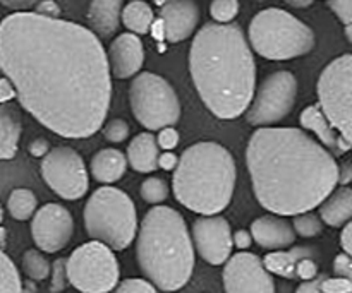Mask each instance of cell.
I'll list each match as a JSON object with an SVG mask.
<instances>
[{"label":"cell","mask_w":352,"mask_h":293,"mask_svg":"<svg viewBox=\"0 0 352 293\" xmlns=\"http://www.w3.org/2000/svg\"><path fill=\"white\" fill-rule=\"evenodd\" d=\"M306 257L316 259L318 250L309 246L292 247L291 250H274V253H268L261 259V263H263L265 270L270 274H277V277L285 278V280H294L296 266H298L299 261L306 259Z\"/></svg>","instance_id":"cell-21"},{"label":"cell","mask_w":352,"mask_h":293,"mask_svg":"<svg viewBox=\"0 0 352 293\" xmlns=\"http://www.w3.org/2000/svg\"><path fill=\"white\" fill-rule=\"evenodd\" d=\"M298 98V79L289 71H277L267 75L254 93L246 110L248 124L270 127L291 115Z\"/></svg>","instance_id":"cell-11"},{"label":"cell","mask_w":352,"mask_h":293,"mask_svg":"<svg viewBox=\"0 0 352 293\" xmlns=\"http://www.w3.org/2000/svg\"><path fill=\"white\" fill-rule=\"evenodd\" d=\"M333 274L337 278L352 280V257L347 254H337L333 259Z\"/></svg>","instance_id":"cell-40"},{"label":"cell","mask_w":352,"mask_h":293,"mask_svg":"<svg viewBox=\"0 0 352 293\" xmlns=\"http://www.w3.org/2000/svg\"><path fill=\"white\" fill-rule=\"evenodd\" d=\"M23 271L31 281H43L50 277V263L38 249L23 254Z\"/></svg>","instance_id":"cell-28"},{"label":"cell","mask_w":352,"mask_h":293,"mask_svg":"<svg viewBox=\"0 0 352 293\" xmlns=\"http://www.w3.org/2000/svg\"><path fill=\"white\" fill-rule=\"evenodd\" d=\"M67 270H65V259L55 261L50 266V293H62L67 288Z\"/></svg>","instance_id":"cell-34"},{"label":"cell","mask_w":352,"mask_h":293,"mask_svg":"<svg viewBox=\"0 0 352 293\" xmlns=\"http://www.w3.org/2000/svg\"><path fill=\"white\" fill-rule=\"evenodd\" d=\"M251 239L263 249L270 250H285L296 242V233L291 223L277 215L260 216L251 223Z\"/></svg>","instance_id":"cell-18"},{"label":"cell","mask_w":352,"mask_h":293,"mask_svg":"<svg viewBox=\"0 0 352 293\" xmlns=\"http://www.w3.org/2000/svg\"><path fill=\"white\" fill-rule=\"evenodd\" d=\"M45 184L65 201L81 199L88 192L89 177L85 160L69 146L52 148L41 161Z\"/></svg>","instance_id":"cell-12"},{"label":"cell","mask_w":352,"mask_h":293,"mask_svg":"<svg viewBox=\"0 0 352 293\" xmlns=\"http://www.w3.org/2000/svg\"><path fill=\"white\" fill-rule=\"evenodd\" d=\"M226 293H275L274 277L253 253H237L223 264Z\"/></svg>","instance_id":"cell-14"},{"label":"cell","mask_w":352,"mask_h":293,"mask_svg":"<svg viewBox=\"0 0 352 293\" xmlns=\"http://www.w3.org/2000/svg\"><path fill=\"white\" fill-rule=\"evenodd\" d=\"M320 220L332 228H340L351 222L352 216V191L349 187H340L333 191L320 204Z\"/></svg>","instance_id":"cell-24"},{"label":"cell","mask_w":352,"mask_h":293,"mask_svg":"<svg viewBox=\"0 0 352 293\" xmlns=\"http://www.w3.org/2000/svg\"><path fill=\"white\" fill-rule=\"evenodd\" d=\"M85 228L93 242L124 250L138 233V213L133 199L110 185L91 192L85 206Z\"/></svg>","instance_id":"cell-7"},{"label":"cell","mask_w":352,"mask_h":293,"mask_svg":"<svg viewBox=\"0 0 352 293\" xmlns=\"http://www.w3.org/2000/svg\"><path fill=\"white\" fill-rule=\"evenodd\" d=\"M110 75L117 79H129L141 71L144 62V48L140 36L122 33L110 43L107 54Z\"/></svg>","instance_id":"cell-17"},{"label":"cell","mask_w":352,"mask_h":293,"mask_svg":"<svg viewBox=\"0 0 352 293\" xmlns=\"http://www.w3.org/2000/svg\"><path fill=\"white\" fill-rule=\"evenodd\" d=\"M74 233L71 211L58 202H47L31 220V237L40 253L55 254L67 247Z\"/></svg>","instance_id":"cell-13"},{"label":"cell","mask_w":352,"mask_h":293,"mask_svg":"<svg viewBox=\"0 0 352 293\" xmlns=\"http://www.w3.org/2000/svg\"><path fill=\"white\" fill-rule=\"evenodd\" d=\"M31 12L38 14L41 17H48V19H60V7L52 0H45V2H36L34 9Z\"/></svg>","instance_id":"cell-41"},{"label":"cell","mask_w":352,"mask_h":293,"mask_svg":"<svg viewBox=\"0 0 352 293\" xmlns=\"http://www.w3.org/2000/svg\"><path fill=\"white\" fill-rule=\"evenodd\" d=\"M30 154L31 156H36V158H43L45 154L50 151V143H48L47 139H43V137H36L34 141H31L30 143Z\"/></svg>","instance_id":"cell-43"},{"label":"cell","mask_w":352,"mask_h":293,"mask_svg":"<svg viewBox=\"0 0 352 293\" xmlns=\"http://www.w3.org/2000/svg\"><path fill=\"white\" fill-rule=\"evenodd\" d=\"M237 167L232 153L213 141L189 146L174 168L172 189L182 206L201 216H215L230 204Z\"/></svg>","instance_id":"cell-5"},{"label":"cell","mask_w":352,"mask_h":293,"mask_svg":"<svg viewBox=\"0 0 352 293\" xmlns=\"http://www.w3.org/2000/svg\"><path fill=\"white\" fill-rule=\"evenodd\" d=\"M195 253L212 266H222L232 256V228L222 216H199L191 228Z\"/></svg>","instance_id":"cell-15"},{"label":"cell","mask_w":352,"mask_h":293,"mask_svg":"<svg viewBox=\"0 0 352 293\" xmlns=\"http://www.w3.org/2000/svg\"><path fill=\"white\" fill-rule=\"evenodd\" d=\"M91 175L100 184H113L120 180L127 170L126 154L116 148H105V150L96 151L91 158Z\"/></svg>","instance_id":"cell-23"},{"label":"cell","mask_w":352,"mask_h":293,"mask_svg":"<svg viewBox=\"0 0 352 293\" xmlns=\"http://www.w3.org/2000/svg\"><path fill=\"white\" fill-rule=\"evenodd\" d=\"M136 235V259L146 281L162 292L181 290L195 270V247L181 213L155 206L144 215Z\"/></svg>","instance_id":"cell-4"},{"label":"cell","mask_w":352,"mask_h":293,"mask_svg":"<svg viewBox=\"0 0 352 293\" xmlns=\"http://www.w3.org/2000/svg\"><path fill=\"white\" fill-rule=\"evenodd\" d=\"M110 293H158V290L150 281L141 280V278H129L117 285Z\"/></svg>","instance_id":"cell-35"},{"label":"cell","mask_w":352,"mask_h":293,"mask_svg":"<svg viewBox=\"0 0 352 293\" xmlns=\"http://www.w3.org/2000/svg\"><path fill=\"white\" fill-rule=\"evenodd\" d=\"M340 246H342L344 254L351 256L352 254V223H346L344 225L342 233H340Z\"/></svg>","instance_id":"cell-46"},{"label":"cell","mask_w":352,"mask_h":293,"mask_svg":"<svg viewBox=\"0 0 352 293\" xmlns=\"http://www.w3.org/2000/svg\"><path fill=\"white\" fill-rule=\"evenodd\" d=\"M120 0H93L88 7V30L96 38H110L117 31L122 14Z\"/></svg>","instance_id":"cell-20"},{"label":"cell","mask_w":352,"mask_h":293,"mask_svg":"<svg viewBox=\"0 0 352 293\" xmlns=\"http://www.w3.org/2000/svg\"><path fill=\"white\" fill-rule=\"evenodd\" d=\"M6 244H7V232H6V228H2V226H0V250H3Z\"/></svg>","instance_id":"cell-51"},{"label":"cell","mask_w":352,"mask_h":293,"mask_svg":"<svg viewBox=\"0 0 352 293\" xmlns=\"http://www.w3.org/2000/svg\"><path fill=\"white\" fill-rule=\"evenodd\" d=\"M0 71L19 105L57 136L86 139L105 124L112 75L102 41L86 26L10 12L0 23Z\"/></svg>","instance_id":"cell-1"},{"label":"cell","mask_w":352,"mask_h":293,"mask_svg":"<svg viewBox=\"0 0 352 293\" xmlns=\"http://www.w3.org/2000/svg\"><path fill=\"white\" fill-rule=\"evenodd\" d=\"M318 277V264L315 259L306 257V259L299 261L298 266H296V278H301L302 281H311Z\"/></svg>","instance_id":"cell-39"},{"label":"cell","mask_w":352,"mask_h":293,"mask_svg":"<svg viewBox=\"0 0 352 293\" xmlns=\"http://www.w3.org/2000/svg\"><path fill=\"white\" fill-rule=\"evenodd\" d=\"M140 194L148 204H162L164 201H167L170 189H168V184L164 178L150 177L141 184Z\"/></svg>","instance_id":"cell-30"},{"label":"cell","mask_w":352,"mask_h":293,"mask_svg":"<svg viewBox=\"0 0 352 293\" xmlns=\"http://www.w3.org/2000/svg\"><path fill=\"white\" fill-rule=\"evenodd\" d=\"M346 38L349 43H352V24L351 26H346Z\"/></svg>","instance_id":"cell-52"},{"label":"cell","mask_w":352,"mask_h":293,"mask_svg":"<svg viewBox=\"0 0 352 293\" xmlns=\"http://www.w3.org/2000/svg\"><path fill=\"white\" fill-rule=\"evenodd\" d=\"M351 178H352V167L349 161L339 165V184H342V187H349Z\"/></svg>","instance_id":"cell-49"},{"label":"cell","mask_w":352,"mask_h":293,"mask_svg":"<svg viewBox=\"0 0 352 293\" xmlns=\"http://www.w3.org/2000/svg\"><path fill=\"white\" fill-rule=\"evenodd\" d=\"M177 161L179 158L175 156V153H172V151H164V153H160V156H158V167L165 172H172L177 167Z\"/></svg>","instance_id":"cell-45"},{"label":"cell","mask_w":352,"mask_h":293,"mask_svg":"<svg viewBox=\"0 0 352 293\" xmlns=\"http://www.w3.org/2000/svg\"><path fill=\"white\" fill-rule=\"evenodd\" d=\"M129 124L126 122L124 119H112L105 124L103 127V136L109 143L113 144H120L129 137Z\"/></svg>","instance_id":"cell-33"},{"label":"cell","mask_w":352,"mask_h":293,"mask_svg":"<svg viewBox=\"0 0 352 293\" xmlns=\"http://www.w3.org/2000/svg\"><path fill=\"white\" fill-rule=\"evenodd\" d=\"M299 122H301L302 129L309 130L315 134L320 139V144L332 154L333 158L346 154L351 150V144L340 137V134L330 126L327 117L320 110L318 105H309L299 115Z\"/></svg>","instance_id":"cell-19"},{"label":"cell","mask_w":352,"mask_h":293,"mask_svg":"<svg viewBox=\"0 0 352 293\" xmlns=\"http://www.w3.org/2000/svg\"><path fill=\"white\" fill-rule=\"evenodd\" d=\"M155 137H157L158 148H162L164 151L175 150L179 144V141H181L179 132L174 129V127H165V129L158 130V136H155Z\"/></svg>","instance_id":"cell-37"},{"label":"cell","mask_w":352,"mask_h":293,"mask_svg":"<svg viewBox=\"0 0 352 293\" xmlns=\"http://www.w3.org/2000/svg\"><path fill=\"white\" fill-rule=\"evenodd\" d=\"M69 285L81 293H110L119 285L120 264L112 249L86 242L65 259Z\"/></svg>","instance_id":"cell-9"},{"label":"cell","mask_w":352,"mask_h":293,"mask_svg":"<svg viewBox=\"0 0 352 293\" xmlns=\"http://www.w3.org/2000/svg\"><path fill=\"white\" fill-rule=\"evenodd\" d=\"M352 55L344 54L330 62L318 79V106L346 143L351 141Z\"/></svg>","instance_id":"cell-10"},{"label":"cell","mask_w":352,"mask_h":293,"mask_svg":"<svg viewBox=\"0 0 352 293\" xmlns=\"http://www.w3.org/2000/svg\"><path fill=\"white\" fill-rule=\"evenodd\" d=\"M120 21L133 34H146L151 30L155 21V12L150 3L146 2H129L122 7Z\"/></svg>","instance_id":"cell-26"},{"label":"cell","mask_w":352,"mask_h":293,"mask_svg":"<svg viewBox=\"0 0 352 293\" xmlns=\"http://www.w3.org/2000/svg\"><path fill=\"white\" fill-rule=\"evenodd\" d=\"M189 71L213 115L232 120L246 112L256 89V64L239 24H203L189 50Z\"/></svg>","instance_id":"cell-3"},{"label":"cell","mask_w":352,"mask_h":293,"mask_svg":"<svg viewBox=\"0 0 352 293\" xmlns=\"http://www.w3.org/2000/svg\"><path fill=\"white\" fill-rule=\"evenodd\" d=\"M311 3V0H308V2H287V5L294 7V9H302V7H309Z\"/></svg>","instance_id":"cell-50"},{"label":"cell","mask_w":352,"mask_h":293,"mask_svg":"<svg viewBox=\"0 0 352 293\" xmlns=\"http://www.w3.org/2000/svg\"><path fill=\"white\" fill-rule=\"evenodd\" d=\"M2 222H3V208L2 204H0V225H2Z\"/></svg>","instance_id":"cell-53"},{"label":"cell","mask_w":352,"mask_h":293,"mask_svg":"<svg viewBox=\"0 0 352 293\" xmlns=\"http://www.w3.org/2000/svg\"><path fill=\"white\" fill-rule=\"evenodd\" d=\"M158 156L160 148L157 144V137L151 132H140L129 143L126 151L127 165L140 174H151L158 168Z\"/></svg>","instance_id":"cell-22"},{"label":"cell","mask_w":352,"mask_h":293,"mask_svg":"<svg viewBox=\"0 0 352 293\" xmlns=\"http://www.w3.org/2000/svg\"><path fill=\"white\" fill-rule=\"evenodd\" d=\"M36 206L38 199L31 189H14V191L10 192L9 199H7L9 215L12 216L16 222H26V220L33 218V215L36 213Z\"/></svg>","instance_id":"cell-27"},{"label":"cell","mask_w":352,"mask_h":293,"mask_svg":"<svg viewBox=\"0 0 352 293\" xmlns=\"http://www.w3.org/2000/svg\"><path fill=\"white\" fill-rule=\"evenodd\" d=\"M251 244H253V239H251V233L246 232V230H237V232L232 233V247L239 249L241 253L250 249Z\"/></svg>","instance_id":"cell-42"},{"label":"cell","mask_w":352,"mask_h":293,"mask_svg":"<svg viewBox=\"0 0 352 293\" xmlns=\"http://www.w3.org/2000/svg\"><path fill=\"white\" fill-rule=\"evenodd\" d=\"M0 293H23L19 271L3 250H0Z\"/></svg>","instance_id":"cell-29"},{"label":"cell","mask_w":352,"mask_h":293,"mask_svg":"<svg viewBox=\"0 0 352 293\" xmlns=\"http://www.w3.org/2000/svg\"><path fill=\"white\" fill-rule=\"evenodd\" d=\"M16 98V89L10 84L9 79L0 78V105H7L9 102Z\"/></svg>","instance_id":"cell-44"},{"label":"cell","mask_w":352,"mask_h":293,"mask_svg":"<svg viewBox=\"0 0 352 293\" xmlns=\"http://www.w3.org/2000/svg\"><path fill=\"white\" fill-rule=\"evenodd\" d=\"M246 163L260 206L277 216L320 208L339 185L336 158L296 127H260L250 137Z\"/></svg>","instance_id":"cell-2"},{"label":"cell","mask_w":352,"mask_h":293,"mask_svg":"<svg viewBox=\"0 0 352 293\" xmlns=\"http://www.w3.org/2000/svg\"><path fill=\"white\" fill-rule=\"evenodd\" d=\"M320 281H322V274L311 281H302L296 293H323L322 288H320Z\"/></svg>","instance_id":"cell-47"},{"label":"cell","mask_w":352,"mask_h":293,"mask_svg":"<svg viewBox=\"0 0 352 293\" xmlns=\"http://www.w3.org/2000/svg\"><path fill=\"white\" fill-rule=\"evenodd\" d=\"M129 105L148 130L174 127L181 119V102L170 82L153 72H141L129 86Z\"/></svg>","instance_id":"cell-8"},{"label":"cell","mask_w":352,"mask_h":293,"mask_svg":"<svg viewBox=\"0 0 352 293\" xmlns=\"http://www.w3.org/2000/svg\"><path fill=\"white\" fill-rule=\"evenodd\" d=\"M12 12H31L36 5V2H0Z\"/></svg>","instance_id":"cell-48"},{"label":"cell","mask_w":352,"mask_h":293,"mask_svg":"<svg viewBox=\"0 0 352 293\" xmlns=\"http://www.w3.org/2000/svg\"><path fill=\"white\" fill-rule=\"evenodd\" d=\"M320 288L323 293H351L352 292V280L337 277H322Z\"/></svg>","instance_id":"cell-36"},{"label":"cell","mask_w":352,"mask_h":293,"mask_svg":"<svg viewBox=\"0 0 352 293\" xmlns=\"http://www.w3.org/2000/svg\"><path fill=\"white\" fill-rule=\"evenodd\" d=\"M251 50L270 60H292L315 48V31L289 10L270 7L251 19L248 30Z\"/></svg>","instance_id":"cell-6"},{"label":"cell","mask_w":352,"mask_h":293,"mask_svg":"<svg viewBox=\"0 0 352 293\" xmlns=\"http://www.w3.org/2000/svg\"><path fill=\"white\" fill-rule=\"evenodd\" d=\"M23 126L14 106L0 105V160H12L17 153Z\"/></svg>","instance_id":"cell-25"},{"label":"cell","mask_w":352,"mask_h":293,"mask_svg":"<svg viewBox=\"0 0 352 293\" xmlns=\"http://www.w3.org/2000/svg\"><path fill=\"white\" fill-rule=\"evenodd\" d=\"M327 5L333 10L339 21H342L344 26L352 24V2L351 0H330Z\"/></svg>","instance_id":"cell-38"},{"label":"cell","mask_w":352,"mask_h":293,"mask_svg":"<svg viewBox=\"0 0 352 293\" xmlns=\"http://www.w3.org/2000/svg\"><path fill=\"white\" fill-rule=\"evenodd\" d=\"M292 228H294L296 235L305 237V239H311V237H318L320 233L323 232V223L316 213L308 211L294 216Z\"/></svg>","instance_id":"cell-31"},{"label":"cell","mask_w":352,"mask_h":293,"mask_svg":"<svg viewBox=\"0 0 352 293\" xmlns=\"http://www.w3.org/2000/svg\"><path fill=\"white\" fill-rule=\"evenodd\" d=\"M160 23L168 43H179L195 33L199 23V7L191 0H170L162 3Z\"/></svg>","instance_id":"cell-16"},{"label":"cell","mask_w":352,"mask_h":293,"mask_svg":"<svg viewBox=\"0 0 352 293\" xmlns=\"http://www.w3.org/2000/svg\"><path fill=\"white\" fill-rule=\"evenodd\" d=\"M239 2L237 0H215L210 3V16L217 24H230L239 14Z\"/></svg>","instance_id":"cell-32"}]
</instances>
